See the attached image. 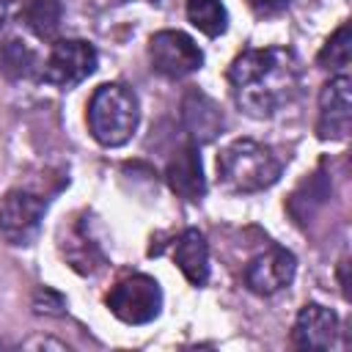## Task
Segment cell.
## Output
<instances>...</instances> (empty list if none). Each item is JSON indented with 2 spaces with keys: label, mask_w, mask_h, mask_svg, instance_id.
Returning <instances> with one entry per match:
<instances>
[{
  "label": "cell",
  "mask_w": 352,
  "mask_h": 352,
  "mask_svg": "<svg viewBox=\"0 0 352 352\" xmlns=\"http://www.w3.org/2000/svg\"><path fill=\"white\" fill-rule=\"evenodd\" d=\"M140 121V104L129 85L124 82H104L94 91L88 102V129L96 143L116 148L124 146Z\"/></svg>",
  "instance_id": "3"
},
{
  "label": "cell",
  "mask_w": 352,
  "mask_h": 352,
  "mask_svg": "<svg viewBox=\"0 0 352 352\" xmlns=\"http://www.w3.org/2000/svg\"><path fill=\"white\" fill-rule=\"evenodd\" d=\"M283 173V160L272 146L239 138L228 143L217 157V176L234 192H258L272 187Z\"/></svg>",
  "instance_id": "2"
},
{
  "label": "cell",
  "mask_w": 352,
  "mask_h": 352,
  "mask_svg": "<svg viewBox=\"0 0 352 352\" xmlns=\"http://www.w3.org/2000/svg\"><path fill=\"white\" fill-rule=\"evenodd\" d=\"M104 302L124 324H146L162 311V289L151 275H126L107 292Z\"/></svg>",
  "instance_id": "4"
},
{
  "label": "cell",
  "mask_w": 352,
  "mask_h": 352,
  "mask_svg": "<svg viewBox=\"0 0 352 352\" xmlns=\"http://www.w3.org/2000/svg\"><path fill=\"white\" fill-rule=\"evenodd\" d=\"M187 19L209 38H217L228 28V14L220 0H187Z\"/></svg>",
  "instance_id": "18"
},
{
  "label": "cell",
  "mask_w": 352,
  "mask_h": 352,
  "mask_svg": "<svg viewBox=\"0 0 352 352\" xmlns=\"http://www.w3.org/2000/svg\"><path fill=\"white\" fill-rule=\"evenodd\" d=\"M327 198H330V179H327L322 170H316V173H311V176L294 190V195H292V201H289V212L297 217V223H308V217H314V212H316Z\"/></svg>",
  "instance_id": "14"
},
{
  "label": "cell",
  "mask_w": 352,
  "mask_h": 352,
  "mask_svg": "<svg viewBox=\"0 0 352 352\" xmlns=\"http://www.w3.org/2000/svg\"><path fill=\"white\" fill-rule=\"evenodd\" d=\"M33 308H36V314H52V316H58V314H63L66 300L58 292H52V289H38L36 292V300H33Z\"/></svg>",
  "instance_id": "20"
},
{
  "label": "cell",
  "mask_w": 352,
  "mask_h": 352,
  "mask_svg": "<svg viewBox=\"0 0 352 352\" xmlns=\"http://www.w3.org/2000/svg\"><path fill=\"white\" fill-rule=\"evenodd\" d=\"M165 179L170 184V190L184 198V201H201L206 192V182H204V168H201V154H198V143H187L182 146L168 168H165Z\"/></svg>",
  "instance_id": "11"
},
{
  "label": "cell",
  "mask_w": 352,
  "mask_h": 352,
  "mask_svg": "<svg viewBox=\"0 0 352 352\" xmlns=\"http://www.w3.org/2000/svg\"><path fill=\"white\" fill-rule=\"evenodd\" d=\"M336 338H338V316L319 302L302 305V311L294 319L292 344L297 349H330Z\"/></svg>",
  "instance_id": "10"
},
{
  "label": "cell",
  "mask_w": 352,
  "mask_h": 352,
  "mask_svg": "<svg viewBox=\"0 0 352 352\" xmlns=\"http://www.w3.org/2000/svg\"><path fill=\"white\" fill-rule=\"evenodd\" d=\"M96 50L94 44L82 41V38H63L55 41L50 50V58L44 60L41 69V80L55 85V88H74L80 85L85 77H91L96 72Z\"/></svg>",
  "instance_id": "5"
},
{
  "label": "cell",
  "mask_w": 352,
  "mask_h": 352,
  "mask_svg": "<svg viewBox=\"0 0 352 352\" xmlns=\"http://www.w3.org/2000/svg\"><path fill=\"white\" fill-rule=\"evenodd\" d=\"M151 69L168 80H182L204 66L201 47L182 30H160L148 38Z\"/></svg>",
  "instance_id": "6"
},
{
  "label": "cell",
  "mask_w": 352,
  "mask_h": 352,
  "mask_svg": "<svg viewBox=\"0 0 352 352\" xmlns=\"http://www.w3.org/2000/svg\"><path fill=\"white\" fill-rule=\"evenodd\" d=\"M352 82L346 74L333 77L324 82L319 94V121H316V135L319 140H344L349 135V121H352Z\"/></svg>",
  "instance_id": "8"
},
{
  "label": "cell",
  "mask_w": 352,
  "mask_h": 352,
  "mask_svg": "<svg viewBox=\"0 0 352 352\" xmlns=\"http://www.w3.org/2000/svg\"><path fill=\"white\" fill-rule=\"evenodd\" d=\"M63 253H66L69 264H72L77 272H82V275H91V272H96V270L104 264V256H102L99 245L85 234L82 223H77L74 231L69 234V239H66V245H63Z\"/></svg>",
  "instance_id": "15"
},
{
  "label": "cell",
  "mask_w": 352,
  "mask_h": 352,
  "mask_svg": "<svg viewBox=\"0 0 352 352\" xmlns=\"http://www.w3.org/2000/svg\"><path fill=\"white\" fill-rule=\"evenodd\" d=\"M173 261L179 264V270L184 272V278L192 286H204L209 278V248L206 239L198 228H184L176 239H173Z\"/></svg>",
  "instance_id": "13"
},
{
  "label": "cell",
  "mask_w": 352,
  "mask_h": 352,
  "mask_svg": "<svg viewBox=\"0 0 352 352\" xmlns=\"http://www.w3.org/2000/svg\"><path fill=\"white\" fill-rule=\"evenodd\" d=\"M250 3V8L256 11V14H261V16H270V14H278V11H283L292 0H248Z\"/></svg>",
  "instance_id": "21"
},
{
  "label": "cell",
  "mask_w": 352,
  "mask_h": 352,
  "mask_svg": "<svg viewBox=\"0 0 352 352\" xmlns=\"http://www.w3.org/2000/svg\"><path fill=\"white\" fill-rule=\"evenodd\" d=\"M294 270H297L294 253L280 248V245H272L270 250L258 253L245 267V286L253 294L270 297V294H275V292H280V289H286L292 283Z\"/></svg>",
  "instance_id": "9"
},
{
  "label": "cell",
  "mask_w": 352,
  "mask_h": 352,
  "mask_svg": "<svg viewBox=\"0 0 352 352\" xmlns=\"http://www.w3.org/2000/svg\"><path fill=\"white\" fill-rule=\"evenodd\" d=\"M182 121H184V129L190 132L192 143L214 140L223 132L220 107L201 91H187V96L182 102Z\"/></svg>",
  "instance_id": "12"
},
{
  "label": "cell",
  "mask_w": 352,
  "mask_h": 352,
  "mask_svg": "<svg viewBox=\"0 0 352 352\" xmlns=\"http://www.w3.org/2000/svg\"><path fill=\"white\" fill-rule=\"evenodd\" d=\"M349 58H352V44H349V25L344 22L330 38H327V44L322 47V52H319V66L322 69H333V72H341V69H346L349 66Z\"/></svg>",
  "instance_id": "19"
},
{
  "label": "cell",
  "mask_w": 352,
  "mask_h": 352,
  "mask_svg": "<svg viewBox=\"0 0 352 352\" xmlns=\"http://www.w3.org/2000/svg\"><path fill=\"white\" fill-rule=\"evenodd\" d=\"M47 212V201L28 190H11L0 204V234L8 245L25 248L30 245L38 231Z\"/></svg>",
  "instance_id": "7"
},
{
  "label": "cell",
  "mask_w": 352,
  "mask_h": 352,
  "mask_svg": "<svg viewBox=\"0 0 352 352\" xmlns=\"http://www.w3.org/2000/svg\"><path fill=\"white\" fill-rule=\"evenodd\" d=\"M60 16H63L60 0H28L22 8L25 25L33 30V36H38L44 41L55 38V33L60 28Z\"/></svg>",
  "instance_id": "16"
},
{
  "label": "cell",
  "mask_w": 352,
  "mask_h": 352,
  "mask_svg": "<svg viewBox=\"0 0 352 352\" xmlns=\"http://www.w3.org/2000/svg\"><path fill=\"white\" fill-rule=\"evenodd\" d=\"M236 104L256 118H272L302 91V66L286 47L245 50L228 66Z\"/></svg>",
  "instance_id": "1"
},
{
  "label": "cell",
  "mask_w": 352,
  "mask_h": 352,
  "mask_svg": "<svg viewBox=\"0 0 352 352\" xmlns=\"http://www.w3.org/2000/svg\"><path fill=\"white\" fill-rule=\"evenodd\" d=\"M36 69H38V58L25 41L8 38L0 44V72L8 80H28L36 74Z\"/></svg>",
  "instance_id": "17"
}]
</instances>
